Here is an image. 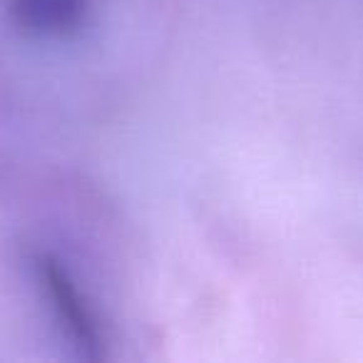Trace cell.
Returning <instances> with one entry per match:
<instances>
[{"instance_id":"1","label":"cell","mask_w":363,"mask_h":363,"mask_svg":"<svg viewBox=\"0 0 363 363\" xmlns=\"http://www.w3.org/2000/svg\"><path fill=\"white\" fill-rule=\"evenodd\" d=\"M33 269H35L38 281L50 298L57 321L65 326V333L72 338V343L80 346V351L87 358H100L102 343H105L100 333V323H97L90 301L82 296L80 286L70 277V272L52 254L45 252H38L33 257Z\"/></svg>"},{"instance_id":"2","label":"cell","mask_w":363,"mask_h":363,"mask_svg":"<svg viewBox=\"0 0 363 363\" xmlns=\"http://www.w3.org/2000/svg\"><path fill=\"white\" fill-rule=\"evenodd\" d=\"M87 0H11L18 26L40 35H65L85 16Z\"/></svg>"}]
</instances>
